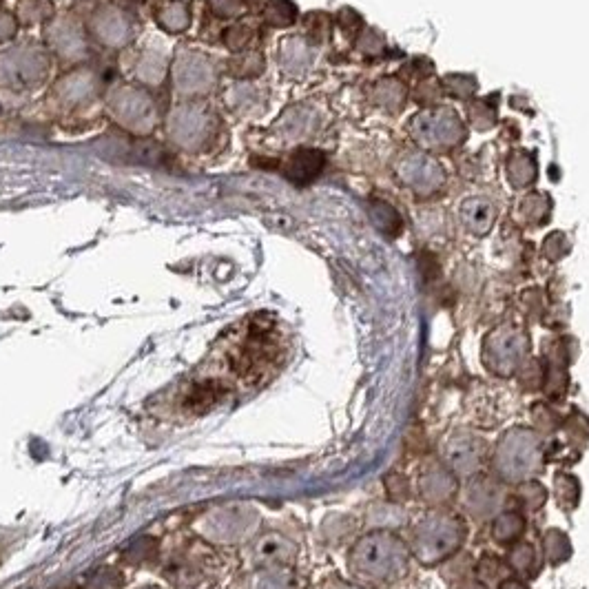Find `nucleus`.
I'll use <instances>...</instances> for the list:
<instances>
[{
    "instance_id": "obj_5",
    "label": "nucleus",
    "mask_w": 589,
    "mask_h": 589,
    "mask_svg": "<svg viewBox=\"0 0 589 589\" xmlns=\"http://www.w3.org/2000/svg\"><path fill=\"white\" fill-rule=\"evenodd\" d=\"M441 463L454 474V477H477L481 465L488 457V446L485 439L470 430H457L443 439L441 448Z\"/></svg>"
},
{
    "instance_id": "obj_3",
    "label": "nucleus",
    "mask_w": 589,
    "mask_h": 589,
    "mask_svg": "<svg viewBox=\"0 0 589 589\" xmlns=\"http://www.w3.org/2000/svg\"><path fill=\"white\" fill-rule=\"evenodd\" d=\"M545 450L539 432L532 428H510L496 441L492 470L499 481L519 485L536 477L543 468Z\"/></svg>"
},
{
    "instance_id": "obj_2",
    "label": "nucleus",
    "mask_w": 589,
    "mask_h": 589,
    "mask_svg": "<svg viewBox=\"0 0 589 589\" xmlns=\"http://www.w3.org/2000/svg\"><path fill=\"white\" fill-rule=\"evenodd\" d=\"M468 539V525L459 514L434 510L412 527L410 554L423 567H434L450 561L461 552Z\"/></svg>"
},
{
    "instance_id": "obj_13",
    "label": "nucleus",
    "mask_w": 589,
    "mask_h": 589,
    "mask_svg": "<svg viewBox=\"0 0 589 589\" xmlns=\"http://www.w3.org/2000/svg\"><path fill=\"white\" fill-rule=\"evenodd\" d=\"M503 563L499 561V558H485V561H481V565H479V581L485 585V587H490L492 585V581L496 583V585H501L505 578L508 576H503V574H496V572H503Z\"/></svg>"
},
{
    "instance_id": "obj_15",
    "label": "nucleus",
    "mask_w": 589,
    "mask_h": 589,
    "mask_svg": "<svg viewBox=\"0 0 589 589\" xmlns=\"http://www.w3.org/2000/svg\"><path fill=\"white\" fill-rule=\"evenodd\" d=\"M461 589H488V587H485L481 581H468V583H463Z\"/></svg>"
},
{
    "instance_id": "obj_6",
    "label": "nucleus",
    "mask_w": 589,
    "mask_h": 589,
    "mask_svg": "<svg viewBox=\"0 0 589 589\" xmlns=\"http://www.w3.org/2000/svg\"><path fill=\"white\" fill-rule=\"evenodd\" d=\"M461 505L463 510L472 519H494L496 514L501 512L503 508V485L499 479H492V477H472L470 483L465 485L463 496H461Z\"/></svg>"
},
{
    "instance_id": "obj_12",
    "label": "nucleus",
    "mask_w": 589,
    "mask_h": 589,
    "mask_svg": "<svg viewBox=\"0 0 589 589\" xmlns=\"http://www.w3.org/2000/svg\"><path fill=\"white\" fill-rule=\"evenodd\" d=\"M516 499L521 501V505L525 510H541L545 505V501H547V490L536 479L523 481V483H519V492H516Z\"/></svg>"
},
{
    "instance_id": "obj_4",
    "label": "nucleus",
    "mask_w": 589,
    "mask_h": 589,
    "mask_svg": "<svg viewBox=\"0 0 589 589\" xmlns=\"http://www.w3.org/2000/svg\"><path fill=\"white\" fill-rule=\"evenodd\" d=\"M530 357V337L519 326H501L485 337L481 359L494 377H516Z\"/></svg>"
},
{
    "instance_id": "obj_11",
    "label": "nucleus",
    "mask_w": 589,
    "mask_h": 589,
    "mask_svg": "<svg viewBox=\"0 0 589 589\" xmlns=\"http://www.w3.org/2000/svg\"><path fill=\"white\" fill-rule=\"evenodd\" d=\"M554 496L563 508H576L578 499H581V485L572 474H556L554 479Z\"/></svg>"
},
{
    "instance_id": "obj_1",
    "label": "nucleus",
    "mask_w": 589,
    "mask_h": 589,
    "mask_svg": "<svg viewBox=\"0 0 589 589\" xmlns=\"http://www.w3.org/2000/svg\"><path fill=\"white\" fill-rule=\"evenodd\" d=\"M410 545L386 527L372 530L350 550V570L361 581L392 583L408 572Z\"/></svg>"
},
{
    "instance_id": "obj_7",
    "label": "nucleus",
    "mask_w": 589,
    "mask_h": 589,
    "mask_svg": "<svg viewBox=\"0 0 589 589\" xmlns=\"http://www.w3.org/2000/svg\"><path fill=\"white\" fill-rule=\"evenodd\" d=\"M457 488V477L441 461L426 465L419 474V494L430 505L448 503L457 494Z\"/></svg>"
},
{
    "instance_id": "obj_10",
    "label": "nucleus",
    "mask_w": 589,
    "mask_h": 589,
    "mask_svg": "<svg viewBox=\"0 0 589 589\" xmlns=\"http://www.w3.org/2000/svg\"><path fill=\"white\" fill-rule=\"evenodd\" d=\"M543 554L550 565H561L572 556V543L563 530H547L543 536Z\"/></svg>"
},
{
    "instance_id": "obj_9",
    "label": "nucleus",
    "mask_w": 589,
    "mask_h": 589,
    "mask_svg": "<svg viewBox=\"0 0 589 589\" xmlns=\"http://www.w3.org/2000/svg\"><path fill=\"white\" fill-rule=\"evenodd\" d=\"M523 532H525V519H523L521 512L508 510V512H499L494 516V523H492L494 541L510 545V543L519 541Z\"/></svg>"
},
{
    "instance_id": "obj_14",
    "label": "nucleus",
    "mask_w": 589,
    "mask_h": 589,
    "mask_svg": "<svg viewBox=\"0 0 589 589\" xmlns=\"http://www.w3.org/2000/svg\"><path fill=\"white\" fill-rule=\"evenodd\" d=\"M499 589H530V585H527L523 578L519 576H508L505 581L499 585Z\"/></svg>"
},
{
    "instance_id": "obj_8",
    "label": "nucleus",
    "mask_w": 589,
    "mask_h": 589,
    "mask_svg": "<svg viewBox=\"0 0 589 589\" xmlns=\"http://www.w3.org/2000/svg\"><path fill=\"white\" fill-rule=\"evenodd\" d=\"M508 567L523 581L539 576L541 552L532 543H516L508 554Z\"/></svg>"
}]
</instances>
